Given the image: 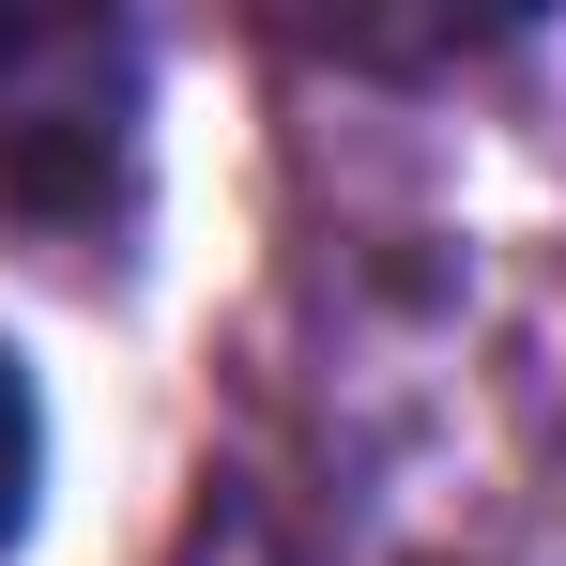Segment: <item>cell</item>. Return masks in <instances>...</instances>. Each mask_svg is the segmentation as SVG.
Masks as SVG:
<instances>
[{
	"mask_svg": "<svg viewBox=\"0 0 566 566\" xmlns=\"http://www.w3.org/2000/svg\"><path fill=\"white\" fill-rule=\"evenodd\" d=\"M138 169V46L107 15H0V185L46 230H93Z\"/></svg>",
	"mask_w": 566,
	"mask_h": 566,
	"instance_id": "obj_1",
	"label": "cell"
},
{
	"mask_svg": "<svg viewBox=\"0 0 566 566\" xmlns=\"http://www.w3.org/2000/svg\"><path fill=\"white\" fill-rule=\"evenodd\" d=\"M31 474H46V429H31V382L0 353V552H15V521H31Z\"/></svg>",
	"mask_w": 566,
	"mask_h": 566,
	"instance_id": "obj_2",
	"label": "cell"
}]
</instances>
